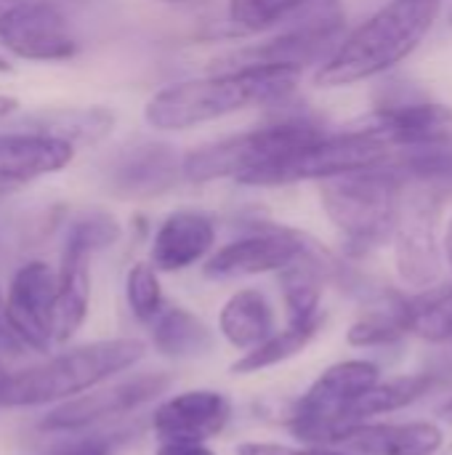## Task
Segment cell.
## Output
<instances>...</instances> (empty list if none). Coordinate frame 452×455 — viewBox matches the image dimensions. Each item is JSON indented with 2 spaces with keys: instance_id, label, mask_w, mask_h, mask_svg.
<instances>
[{
  "instance_id": "cell-1",
  "label": "cell",
  "mask_w": 452,
  "mask_h": 455,
  "mask_svg": "<svg viewBox=\"0 0 452 455\" xmlns=\"http://www.w3.org/2000/svg\"><path fill=\"white\" fill-rule=\"evenodd\" d=\"M298 80L301 69L296 67L218 69L157 91L144 107V120L157 131H186L250 107L282 101Z\"/></svg>"
},
{
  "instance_id": "cell-2",
  "label": "cell",
  "mask_w": 452,
  "mask_h": 455,
  "mask_svg": "<svg viewBox=\"0 0 452 455\" xmlns=\"http://www.w3.org/2000/svg\"><path fill=\"white\" fill-rule=\"evenodd\" d=\"M144 355L147 344L139 339H107L61 352L21 371H5L0 365V411L67 403L139 365Z\"/></svg>"
},
{
  "instance_id": "cell-3",
  "label": "cell",
  "mask_w": 452,
  "mask_h": 455,
  "mask_svg": "<svg viewBox=\"0 0 452 455\" xmlns=\"http://www.w3.org/2000/svg\"><path fill=\"white\" fill-rule=\"evenodd\" d=\"M440 8L442 0H389L320 64L317 83L322 88H341L389 72L421 45Z\"/></svg>"
},
{
  "instance_id": "cell-4",
  "label": "cell",
  "mask_w": 452,
  "mask_h": 455,
  "mask_svg": "<svg viewBox=\"0 0 452 455\" xmlns=\"http://www.w3.org/2000/svg\"><path fill=\"white\" fill-rule=\"evenodd\" d=\"M405 189V179L386 160L376 168L322 181L320 200L349 248L370 251L394 237Z\"/></svg>"
},
{
  "instance_id": "cell-5",
  "label": "cell",
  "mask_w": 452,
  "mask_h": 455,
  "mask_svg": "<svg viewBox=\"0 0 452 455\" xmlns=\"http://www.w3.org/2000/svg\"><path fill=\"white\" fill-rule=\"evenodd\" d=\"M325 131L304 117L282 120L266 128H253L184 155V179L194 184L216 181V179H237L277 163L293 149L320 139Z\"/></svg>"
},
{
  "instance_id": "cell-6",
  "label": "cell",
  "mask_w": 452,
  "mask_h": 455,
  "mask_svg": "<svg viewBox=\"0 0 452 455\" xmlns=\"http://www.w3.org/2000/svg\"><path fill=\"white\" fill-rule=\"evenodd\" d=\"M394 149L373 139L362 128H349L341 133H322L320 139L293 149L277 163L245 176V187H288L298 181H328L354 171L376 168L392 157Z\"/></svg>"
},
{
  "instance_id": "cell-7",
  "label": "cell",
  "mask_w": 452,
  "mask_h": 455,
  "mask_svg": "<svg viewBox=\"0 0 452 455\" xmlns=\"http://www.w3.org/2000/svg\"><path fill=\"white\" fill-rule=\"evenodd\" d=\"M448 200V189L408 184L400 221L394 229V253L400 277L418 288H434L442 275V248H440V216Z\"/></svg>"
},
{
  "instance_id": "cell-8",
  "label": "cell",
  "mask_w": 452,
  "mask_h": 455,
  "mask_svg": "<svg viewBox=\"0 0 452 455\" xmlns=\"http://www.w3.org/2000/svg\"><path fill=\"white\" fill-rule=\"evenodd\" d=\"M0 43L29 61H64L80 48L67 11L56 0H21L0 21Z\"/></svg>"
},
{
  "instance_id": "cell-9",
  "label": "cell",
  "mask_w": 452,
  "mask_h": 455,
  "mask_svg": "<svg viewBox=\"0 0 452 455\" xmlns=\"http://www.w3.org/2000/svg\"><path fill=\"white\" fill-rule=\"evenodd\" d=\"M173 379L168 373H147V376H133L128 381L104 387V389H91L80 397H72L67 403H59L43 421V432H83L91 429L93 424H101L115 416H125L139 411L141 405L157 400L170 389Z\"/></svg>"
},
{
  "instance_id": "cell-10",
  "label": "cell",
  "mask_w": 452,
  "mask_h": 455,
  "mask_svg": "<svg viewBox=\"0 0 452 455\" xmlns=\"http://www.w3.org/2000/svg\"><path fill=\"white\" fill-rule=\"evenodd\" d=\"M309 248L312 240L306 235L280 227H264L216 251L205 264V275L213 280H234L282 272Z\"/></svg>"
},
{
  "instance_id": "cell-11",
  "label": "cell",
  "mask_w": 452,
  "mask_h": 455,
  "mask_svg": "<svg viewBox=\"0 0 452 455\" xmlns=\"http://www.w3.org/2000/svg\"><path fill=\"white\" fill-rule=\"evenodd\" d=\"M357 128L389 149L452 147V107L437 101H397L378 107Z\"/></svg>"
},
{
  "instance_id": "cell-12",
  "label": "cell",
  "mask_w": 452,
  "mask_h": 455,
  "mask_svg": "<svg viewBox=\"0 0 452 455\" xmlns=\"http://www.w3.org/2000/svg\"><path fill=\"white\" fill-rule=\"evenodd\" d=\"M56 285H59V272H53L45 261H29L13 275L5 296L11 325L21 339V344L35 355H48L53 349L48 317H51Z\"/></svg>"
},
{
  "instance_id": "cell-13",
  "label": "cell",
  "mask_w": 452,
  "mask_h": 455,
  "mask_svg": "<svg viewBox=\"0 0 452 455\" xmlns=\"http://www.w3.org/2000/svg\"><path fill=\"white\" fill-rule=\"evenodd\" d=\"M181 176L184 157L176 155V147L149 139L123 147L107 168V181L120 197H157Z\"/></svg>"
},
{
  "instance_id": "cell-14",
  "label": "cell",
  "mask_w": 452,
  "mask_h": 455,
  "mask_svg": "<svg viewBox=\"0 0 452 455\" xmlns=\"http://www.w3.org/2000/svg\"><path fill=\"white\" fill-rule=\"evenodd\" d=\"M341 43L344 29H288L258 45L232 51L213 61V67L216 72L245 67H296L304 72L306 64H325Z\"/></svg>"
},
{
  "instance_id": "cell-15",
  "label": "cell",
  "mask_w": 452,
  "mask_h": 455,
  "mask_svg": "<svg viewBox=\"0 0 452 455\" xmlns=\"http://www.w3.org/2000/svg\"><path fill=\"white\" fill-rule=\"evenodd\" d=\"M229 21L242 32L344 29L341 0H229Z\"/></svg>"
},
{
  "instance_id": "cell-16",
  "label": "cell",
  "mask_w": 452,
  "mask_h": 455,
  "mask_svg": "<svg viewBox=\"0 0 452 455\" xmlns=\"http://www.w3.org/2000/svg\"><path fill=\"white\" fill-rule=\"evenodd\" d=\"M229 413V400L221 392L194 389L165 400L152 416V429L160 440L205 443L224 432Z\"/></svg>"
},
{
  "instance_id": "cell-17",
  "label": "cell",
  "mask_w": 452,
  "mask_h": 455,
  "mask_svg": "<svg viewBox=\"0 0 452 455\" xmlns=\"http://www.w3.org/2000/svg\"><path fill=\"white\" fill-rule=\"evenodd\" d=\"M75 157V147L29 131L0 133V195L21 184L59 173Z\"/></svg>"
},
{
  "instance_id": "cell-18",
  "label": "cell",
  "mask_w": 452,
  "mask_h": 455,
  "mask_svg": "<svg viewBox=\"0 0 452 455\" xmlns=\"http://www.w3.org/2000/svg\"><path fill=\"white\" fill-rule=\"evenodd\" d=\"M216 243V224L202 211L170 213L152 240V267L157 272H181L210 253Z\"/></svg>"
},
{
  "instance_id": "cell-19",
  "label": "cell",
  "mask_w": 452,
  "mask_h": 455,
  "mask_svg": "<svg viewBox=\"0 0 452 455\" xmlns=\"http://www.w3.org/2000/svg\"><path fill=\"white\" fill-rule=\"evenodd\" d=\"M445 443L437 424H360L344 440V451L354 455H434Z\"/></svg>"
},
{
  "instance_id": "cell-20",
  "label": "cell",
  "mask_w": 452,
  "mask_h": 455,
  "mask_svg": "<svg viewBox=\"0 0 452 455\" xmlns=\"http://www.w3.org/2000/svg\"><path fill=\"white\" fill-rule=\"evenodd\" d=\"M115 128V112L107 107H48L19 120L16 131L43 133L75 149L104 141Z\"/></svg>"
},
{
  "instance_id": "cell-21",
  "label": "cell",
  "mask_w": 452,
  "mask_h": 455,
  "mask_svg": "<svg viewBox=\"0 0 452 455\" xmlns=\"http://www.w3.org/2000/svg\"><path fill=\"white\" fill-rule=\"evenodd\" d=\"M59 285L51 304V339L56 344H67L85 323L91 304V256L77 251H64L59 264Z\"/></svg>"
},
{
  "instance_id": "cell-22",
  "label": "cell",
  "mask_w": 452,
  "mask_h": 455,
  "mask_svg": "<svg viewBox=\"0 0 452 455\" xmlns=\"http://www.w3.org/2000/svg\"><path fill=\"white\" fill-rule=\"evenodd\" d=\"M218 331L234 349L250 352L274 333L272 304L266 301V296L261 291H253V288L237 291L221 307Z\"/></svg>"
},
{
  "instance_id": "cell-23",
  "label": "cell",
  "mask_w": 452,
  "mask_h": 455,
  "mask_svg": "<svg viewBox=\"0 0 452 455\" xmlns=\"http://www.w3.org/2000/svg\"><path fill=\"white\" fill-rule=\"evenodd\" d=\"M322 272H325V264H322V256L314 251V245L280 272L288 325L320 323L317 309H320V296H322Z\"/></svg>"
},
{
  "instance_id": "cell-24",
  "label": "cell",
  "mask_w": 452,
  "mask_h": 455,
  "mask_svg": "<svg viewBox=\"0 0 452 455\" xmlns=\"http://www.w3.org/2000/svg\"><path fill=\"white\" fill-rule=\"evenodd\" d=\"M152 344L163 357L170 360H194L205 357L213 349L210 328L181 307L163 309L152 320Z\"/></svg>"
},
{
  "instance_id": "cell-25",
  "label": "cell",
  "mask_w": 452,
  "mask_h": 455,
  "mask_svg": "<svg viewBox=\"0 0 452 455\" xmlns=\"http://www.w3.org/2000/svg\"><path fill=\"white\" fill-rule=\"evenodd\" d=\"M434 379L429 373H416V376H397L389 381H378L368 395H362L344 416H341V427L349 435L354 427L368 424V419L373 416H384V413H394L402 411L413 403H418L429 389H432Z\"/></svg>"
},
{
  "instance_id": "cell-26",
  "label": "cell",
  "mask_w": 452,
  "mask_h": 455,
  "mask_svg": "<svg viewBox=\"0 0 452 455\" xmlns=\"http://www.w3.org/2000/svg\"><path fill=\"white\" fill-rule=\"evenodd\" d=\"M408 328L426 341H452V285H434L408 299Z\"/></svg>"
},
{
  "instance_id": "cell-27",
  "label": "cell",
  "mask_w": 452,
  "mask_h": 455,
  "mask_svg": "<svg viewBox=\"0 0 452 455\" xmlns=\"http://www.w3.org/2000/svg\"><path fill=\"white\" fill-rule=\"evenodd\" d=\"M322 323H312V325H288L285 331L280 333H272L264 344H258L256 349L245 352L234 365L232 371L234 373H258L264 368H272V365H280L290 357H296L298 352H304L309 347V341L317 336Z\"/></svg>"
},
{
  "instance_id": "cell-28",
  "label": "cell",
  "mask_w": 452,
  "mask_h": 455,
  "mask_svg": "<svg viewBox=\"0 0 452 455\" xmlns=\"http://www.w3.org/2000/svg\"><path fill=\"white\" fill-rule=\"evenodd\" d=\"M408 328V299H394L392 304L381 307L378 312H370L368 317L357 320L349 328L346 341L352 347H384L400 341Z\"/></svg>"
},
{
  "instance_id": "cell-29",
  "label": "cell",
  "mask_w": 452,
  "mask_h": 455,
  "mask_svg": "<svg viewBox=\"0 0 452 455\" xmlns=\"http://www.w3.org/2000/svg\"><path fill=\"white\" fill-rule=\"evenodd\" d=\"M120 240V224L107 211H85L80 213L64 240V251H77L85 256H93L96 251H104Z\"/></svg>"
},
{
  "instance_id": "cell-30",
  "label": "cell",
  "mask_w": 452,
  "mask_h": 455,
  "mask_svg": "<svg viewBox=\"0 0 452 455\" xmlns=\"http://www.w3.org/2000/svg\"><path fill=\"white\" fill-rule=\"evenodd\" d=\"M125 299H128L131 312L141 323H152L163 312V285L152 261L149 264L139 261L131 267L125 277Z\"/></svg>"
},
{
  "instance_id": "cell-31",
  "label": "cell",
  "mask_w": 452,
  "mask_h": 455,
  "mask_svg": "<svg viewBox=\"0 0 452 455\" xmlns=\"http://www.w3.org/2000/svg\"><path fill=\"white\" fill-rule=\"evenodd\" d=\"M237 455H344L328 448H293V445H277V443H240Z\"/></svg>"
},
{
  "instance_id": "cell-32",
  "label": "cell",
  "mask_w": 452,
  "mask_h": 455,
  "mask_svg": "<svg viewBox=\"0 0 452 455\" xmlns=\"http://www.w3.org/2000/svg\"><path fill=\"white\" fill-rule=\"evenodd\" d=\"M29 349L21 344V339L16 336L13 325H11V317H8V307H5V296L0 293V360H8V357H21L27 355Z\"/></svg>"
},
{
  "instance_id": "cell-33",
  "label": "cell",
  "mask_w": 452,
  "mask_h": 455,
  "mask_svg": "<svg viewBox=\"0 0 452 455\" xmlns=\"http://www.w3.org/2000/svg\"><path fill=\"white\" fill-rule=\"evenodd\" d=\"M112 453V443L107 437H83L77 443H69L51 455H109Z\"/></svg>"
},
{
  "instance_id": "cell-34",
  "label": "cell",
  "mask_w": 452,
  "mask_h": 455,
  "mask_svg": "<svg viewBox=\"0 0 452 455\" xmlns=\"http://www.w3.org/2000/svg\"><path fill=\"white\" fill-rule=\"evenodd\" d=\"M155 455H216L205 443L194 440H160V448Z\"/></svg>"
},
{
  "instance_id": "cell-35",
  "label": "cell",
  "mask_w": 452,
  "mask_h": 455,
  "mask_svg": "<svg viewBox=\"0 0 452 455\" xmlns=\"http://www.w3.org/2000/svg\"><path fill=\"white\" fill-rule=\"evenodd\" d=\"M16 107H19V101H16L13 96H3V93H0V120L8 117V115H13Z\"/></svg>"
},
{
  "instance_id": "cell-36",
  "label": "cell",
  "mask_w": 452,
  "mask_h": 455,
  "mask_svg": "<svg viewBox=\"0 0 452 455\" xmlns=\"http://www.w3.org/2000/svg\"><path fill=\"white\" fill-rule=\"evenodd\" d=\"M445 256H448V261H450V269H452V219L450 224H448V232H445Z\"/></svg>"
},
{
  "instance_id": "cell-37",
  "label": "cell",
  "mask_w": 452,
  "mask_h": 455,
  "mask_svg": "<svg viewBox=\"0 0 452 455\" xmlns=\"http://www.w3.org/2000/svg\"><path fill=\"white\" fill-rule=\"evenodd\" d=\"M19 3H21V0H0V21H3Z\"/></svg>"
},
{
  "instance_id": "cell-38",
  "label": "cell",
  "mask_w": 452,
  "mask_h": 455,
  "mask_svg": "<svg viewBox=\"0 0 452 455\" xmlns=\"http://www.w3.org/2000/svg\"><path fill=\"white\" fill-rule=\"evenodd\" d=\"M440 413H442V419H445V421H450L452 424V400L442 405V411H440Z\"/></svg>"
},
{
  "instance_id": "cell-39",
  "label": "cell",
  "mask_w": 452,
  "mask_h": 455,
  "mask_svg": "<svg viewBox=\"0 0 452 455\" xmlns=\"http://www.w3.org/2000/svg\"><path fill=\"white\" fill-rule=\"evenodd\" d=\"M8 69H11V64H8V61H5V59L0 56V72H8Z\"/></svg>"
},
{
  "instance_id": "cell-40",
  "label": "cell",
  "mask_w": 452,
  "mask_h": 455,
  "mask_svg": "<svg viewBox=\"0 0 452 455\" xmlns=\"http://www.w3.org/2000/svg\"><path fill=\"white\" fill-rule=\"evenodd\" d=\"M450 24H452V13H450Z\"/></svg>"
}]
</instances>
